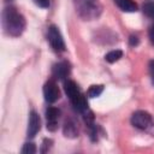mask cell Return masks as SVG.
Here are the masks:
<instances>
[{
    "mask_svg": "<svg viewBox=\"0 0 154 154\" xmlns=\"http://www.w3.org/2000/svg\"><path fill=\"white\" fill-rule=\"evenodd\" d=\"M116 5L124 12H136L137 11V4L132 0H114Z\"/></svg>",
    "mask_w": 154,
    "mask_h": 154,
    "instance_id": "30bf717a",
    "label": "cell"
},
{
    "mask_svg": "<svg viewBox=\"0 0 154 154\" xmlns=\"http://www.w3.org/2000/svg\"><path fill=\"white\" fill-rule=\"evenodd\" d=\"M47 37H48V42H49L51 47L55 52H64L65 51V42H64V38H63L58 26L51 25L48 28Z\"/></svg>",
    "mask_w": 154,
    "mask_h": 154,
    "instance_id": "277c9868",
    "label": "cell"
},
{
    "mask_svg": "<svg viewBox=\"0 0 154 154\" xmlns=\"http://www.w3.org/2000/svg\"><path fill=\"white\" fill-rule=\"evenodd\" d=\"M76 11L84 19H93L101 12V6L97 0H73Z\"/></svg>",
    "mask_w": 154,
    "mask_h": 154,
    "instance_id": "3957f363",
    "label": "cell"
},
{
    "mask_svg": "<svg viewBox=\"0 0 154 154\" xmlns=\"http://www.w3.org/2000/svg\"><path fill=\"white\" fill-rule=\"evenodd\" d=\"M142 11L147 17L154 19V0H144L142 4Z\"/></svg>",
    "mask_w": 154,
    "mask_h": 154,
    "instance_id": "7c38bea8",
    "label": "cell"
},
{
    "mask_svg": "<svg viewBox=\"0 0 154 154\" xmlns=\"http://www.w3.org/2000/svg\"><path fill=\"white\" fill-rule=\"evenodd\" d=\"M22 153H23V154H34V153H36V147H35V144L31 143V142H26V143L23 146V148H22Z\"/></svg>",
    "mask_w": 154,
    "mask_h": 154,
    "instance_id": "9a60e30c",
    "label": "cell"
},
{
    "mask_svg": "<svg viewBox=\"0 0 154 154\" xmlns=\"http://www.w3.org/2000/svg\"><path fill=\"white\" fill-rule=\"evenodd\" d=\"M103 91V85L102 84H95V85H91L89 89H88V96L89 97H96L99 96L101 93Z\"/></svg>",
    "mask_w": 154,
    "mask_h": 154,
    "instance_id": "5bb4252c",
    "label": "cell"
},
{
    "mask_svg": "<svg viewBox=\"0 0 154 154\" xmlns=\"http://www.w3.org/2000/svg\"><path fill=\"white\" fill-rule=\"evenodd\" d=\"M64 89L66 95L69 96L73 108L81 113H84L88 109V102L85 96L83 95V93L81 91V89L78 88V85L76 84V82L67 79L64 82Z\"/></svg>",
    "mask_w": 154,
    "mask_h": 154,
    "instance_id": "7a4b0ae2",
    "label": "cell"
},
{
    "mask_svg": "<svg viewBox=\"0 0 154 154\" xmlns=\"http://www.w3.org/2000/svg\"><path fill=\"white\" fill-rule=\"evenodd\" d=\"M52 144H53V141H52L51 138H45V140H43V142H42L41 153H47V152L51 149Z\"/></svg>",
    "mask_w": 154,
    "mask_h": 154,
    "instance_id": "2e32d148",
    "label": "cell"
},
{
    "mask_svg": "<svg viewBox=\"0 0 154 154\" xmlns=\"http://www.w3.org/2000/svg\"><path fill=\"white\" fill-rule=\"evenodd\" d=\"M2 28L10 36H19L25 29L24 17L12 6H8L2 12Z\"/></svg>",
    "mask_w": 154,
    "mask_h": 154,
    "instance_id": "6da1fadb",
    "label": "cell"
},
{
    "mask_svg": "<svg viewBox=\"0 0 154 154\" xmlns=\"http://www.w3.org/2000/svg\"><path fill=\"white\" fill-rule=\"evenodd\" d=\"M131 124L140 130H146L152 124V116L146 111H137L131 116Z\"/></svg>",
    "mask_w": 154,
    "mask_h": 154,
    "instance_id": "5b68a950",
    "label": "cell"
},
{
    "mask_svg": "<svg viewBox=\"0 0 154 154\" xmlns=\"http://www.w3.org/2000/svg\"><path fill=\"white\" fill-rule=\"evenodd\" d=\"M122 57H123V52H122L120 49H114V51L108 52V53L105 55V60H106L107 63H116V61H118Z\"/></svg>",
    "mask_w": 154,
    "mask_h": 154,
    "instance_id": "4fadbf2b",
    "label": "cell"
},
{
    "mask_svg": "<svg viewBox=\"0 0 154 154\" xmlns=\"http://www.w3.org/2000/svg\"><path fill=\"white\" fill-rule=\"evenodd\" d=\"M34 2L42 8H47L49 6V0H34Z\"/></svg>",
    "mask_w": 154,
    "mask_h": 154,
    "instance_id": "e0dca14e",
    "label": "cell"
},
{
    "mask_svg": "<svg viewBox=\"0 0 154 154\" xmlns=\"http://www.w3.org/2000/svg\"><path fill=\"white\" fill-rule=\"evenodd\" d=\"M149 38H150V41L154 43V24L150 26V29H149Z\"/></svg>",
    "mask_w": 154,
    "mask_h": 154,
    "instance_id": "ffe728a7",
    "label": "cell"
},
{
    "mask_svg": "<svg viewBox=\"0 0 154 154\" xmlns=\"http://www.w3.org/2000/svg\"><path fill=\"white\" fill-rule=\"evenodd\" d=\"M40 129H41L40 116L35 111H31L29 116V124H28V137L30 138L35 137V135L40 131Z\"/></svg>",
    "mask_w": 154,
    "mask_h": 154,
    "instance_id": "ba28073f",
    "label": "cell"
},
{
    "mask_svg": "<svg viewBox=\"0 0 154 154\" xmlns=\"http://www.w3.org/2000/svg\"><path fill=\"white\" fill-rule=\"evenodd\" d=\"M60 111L55 107H48L46 109V118H47V129L49 131H55L58 129V120H59Z\"/></svg>",
    "mask_w": 154,
    "mask_h": 154,
    "instance_id": "52a82bcc",
    "label": "cell"
},
{
    "mask_svg": "<svg viewBox=\"0 0 154 154\" xmlns=\"http://www.w3.org/2000/svg\"><path fill=\"white\" fill-rule=\"evenodd\" d=\"M129 41H130V45H131V46H136V45H138V37H137V36L131 35Z\"/></svg>",
    "mask_w": 154,
    "mask_h": 154,
    "instance_id": "d6986e66",
    "label": "cell"
},
{
    "mask_svg": "<svg viewBox=\"0 0 154 154\" xmlns=\"http://www.w3.org/2000/svg\"><path fill=\"white\" fill-rule=\"evenodd\" d=\"M70 73V64L67 61H59L55 63L52 67V75L57 79H64Z\"/></svg>",
    "mask_w": 154,
    "mask_h": 154,
    "instance_id": "9c48e42d",
    "label": "cell"
},
{
    "mask_svg": "<svg viewBox=\"0 0 154 154\" xmlns=\"http://www.w3.org/2000/svg\"><path fill=\"white\" fill-rule=\"evenodd\" d=\"M64 135L66 137H70V138H73L78 135V130H77V125L75 124L73 120L69 119L65 122V125H64Z\"/></svg>",
    "mask_w": 154,
    "mask_h": 154,
    "instance_id": "8fae6325",
    "label": "cell"
},
{
    "mask_svg": "<svg viewBox=\"0 0 154 154\" xmlns=\"http://www.w3.org/2000/svg\"><path fill=\"white\" fill-rule=\"evenodd\" d=\"M43 96H45V100L49 103L55 102L60 97L59 88H58L57 83L53 79H49L45 83V85H43Z\"/></svg>",
    "mask_w": 154,
    "mask_h": 154,
    "instance_id": "8992f818",
    "label": "cell"
},
{
    "mask_svg": "<svg viewBox=\"0 0 154 154\" xmlns=\"http://www.w3.org/2000/svg\"><path fill=\"white\" fill-rule=\"evenodd\" d=\"M149 75H150V79H152V83L154 85V60H150L149 61Z\"/></svg>",
    "mask_w": 154,
    "mask_h": 154,
    "instance_id": "ac0fdd59",
    "label": "cell"
}]
</instances>
